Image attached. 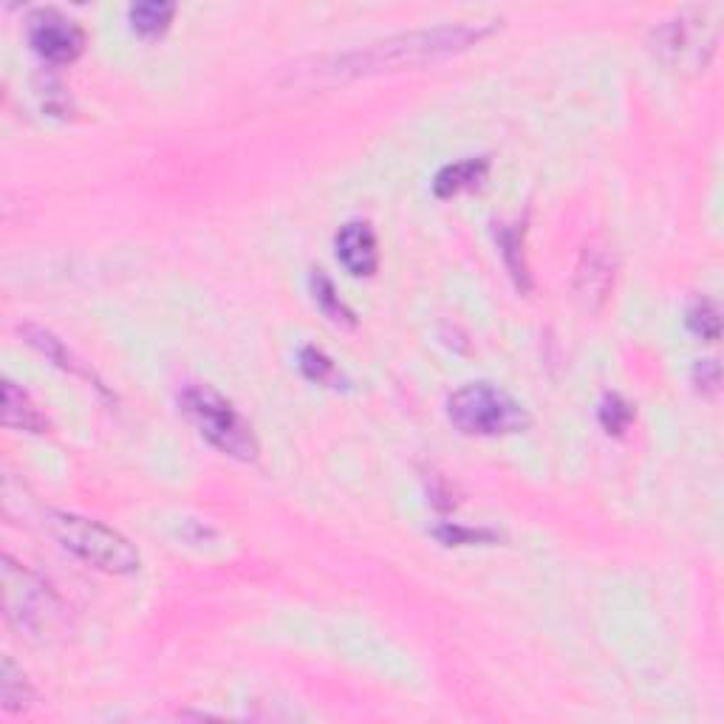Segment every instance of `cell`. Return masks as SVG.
<instances>
[{
    "label": "cell",
    "mask_w": 724,
    "mask_h": 724,
    "mask_svg": "<svg viewBox=\"0 0 724 724\" xmlns=\"http://www.w3.org/2000/svg\"><path fill=\"white\" fill-rule=\"evenodd\" d=\"M496 29L498 21H464L445 23V26H434V29L402 32V35H391L385 40H377V43L323 60L314 68L300 72L298 83H303V86H342L351 79L422 68V65H434L439 60H448L453 54L473 49L490 35H496Z\"/></svg>",
    "instance_id": "obj_1"
},
{
    "label": "cell",
    "mask_w": 724,
    "mask_h": 724,
    "mask_svg": "<svg viewBox=\"0 0 724 724\" xmlns=\"http://www.w3.org/2000/svg\"><path fill=\"white\" fill-rule=\"evenodd\" d=\"M0 586H3V614L17 632L37 642L60 637L68 625V609L63 606L46 581L3 554L0 563Z\"/></svg>",
    "instance_id": "obj_2"
},
{
    "label": "cell",
    "mask_w": 724,
    "mask_h": 724,
    "mask_svg": "<svg viewBox=\"0 0 724 724\" xmlns=\"http://www.w3.org/2000/svg\"><path fill=\"white\" fill-rule=\"evenodd\" d=\"M722 40V15L719 7H688L674 17L653 26V58L676 74H699L716 58Z\"/></svg>",
    "instance_id": "obj_3"
},
{
    "label": "cell",
    "mask_w": 724,
    "mask_h": 724,
    "mask_svg": "<svg viewBox=\"0 0 724 724\" xmlns=\"http://www.w3.org/2000/svg\"><path fill=\"white\" fill-rule=\"evenodd\" d=\"M49 529L79 561L108 575H134L142 566L139 549L125 535L100 521L72 515V512H51Z\"/></svg>",
    "instance_id": "obj_4"
},
{
    "label": "cell",
    "mask_w": 724,
    "mask_h": 724,
    "mask_svg": "<svg viewBox=\"0 0 724 724\" xmlns=\"http://www.w3.org/2000/svg\"><path fill=\"white\" fill-rule=\"evenodd\" d=\"M182 411L190 416L196 430L224 455H233V459H241V462H255L258 453H261L249 422L235 411L233 402H227L210 385H190V388H185Z\"/></svg>",
    "instance_id": "obj_5"
},
{
    "label": "cell",
    "mask_w": 724,
    "mask_h": 724,
    "mask_svg": "<svg viewBox=\"0 0 724 724\" xmlns=\"http://www.w3.org/2000/svg\"><path fill=\"white\" fill-rule=\"evenodd\" d=\"M448 420L467 436H512L529 427V413L519 399L487 383L464 385L450 394Z\"/></svg>",
    "instance_id": "obj_6"
},
{
    "label": "cell",
    "mask_w": 724,
    "mask_h": 724,
    "mask_svg": "<svg viewBox=\"0 0 724 724\" xmlns=\"http://www.w3.org/2000/svg\"><path fill=\"white\" fill-rule=\"evenodd\" d=\"M29 23L32 49L49 63H74L86 49L83 29L54 9H40L37 15H32Z\"/></svg>",
    "instance_id": "obj_7"
},
{
    "label": "cell",
    "mask_w": 724,
    "mask_h": 724,
    "mask_svg": "<svg viewBox=\"0 0 724 724\" xmlns=\"http://www.w3.org/2000/svg\"><path fill=\"white\" fill-rule=\"evenodd\" d=\"M337 247V261L346 266L351 275L369 277L377 272L379 263V249H377V235L365 221H351L337 233L334 238Z\"/></svg>",
    "instance_id": "obj_8"
},
{
    "label": "cell",
    "mask_w": 724,
    "mask_h": 724,
    "mask_svg": "<svg viewBox=\"0 0 724 724\" xmlns=\"http://www.w3.org/2000/svg\"><path fill=\"white\" fill-rule=\"evenodd\" d=\"M3 425L26 430V434H49L46 413L35 405L29 394L17 388L15 383H3Z\"/></svg>",
    "instance_id": "obj_9"
},
{
    "label": "cell",
    "mask_w": 724,
    "mask_h": 724,
    "mask_svg": "<svg viewBox=\"0 0 724 724\" xmlns=\"http://www.w3.org/2000/svg\"><path fill=\"white\" fill-rule=\"evenodd\" d=\"M490 173V159H464V162L448 164L445 171L436 176L434 192L439 199H450V196H459L464 190H473L487 178Z\"/></svg>",
    "instance_id": "obj_10"
},
{
    "label": "cell",
    "mask_w": 724,
    "mask_h": 724,
    "mask_svg": "<svg viewBox=\"0 0 724 724\" xmlns=\"http://www.w3.org/2000/svg\"><path fill=\"white\" fill-rule=\"evenodd\" d=\"M35 699L37 694L26 674L15 665L12 657H3V665H0V704H3V710L21 713V710H29Z\"/></svg>",
    "instance_id": "obj_11"
},
{
    "label": "cell",
    "mask_w": 724,
    "mask_h": 724,
    "mask_svg": "<svg viewBox=\"0 0 724 724\" xmlns=\"http://www.w3.org/2000/svg\"><path fill=\"white\" fill-rule=\"evenodd\" d=\"M21 332H23V337H26V340H29L32 346L37 348V351H43V354L49 357L51 362H58L60 369L72 371V374H79V377L91 379V374L83 369V362H79L77 357H74L72 351H68V348H65L63 342L58 340V337H54V334L46 332V328H37V326H23Z\"/></svg>",
    "instance_id": "obj_12"
},
{
    "label": "cell",
    "mask_w": 724,
    "mask_h": 724,
    "mask_svg": "<svg viewBox=\"0 0 724 724\" xmlns=\"http://www.w3.org/2000/svg\"><path fill=\"white\" fill-rule=\"evenodd\" d=\"M130 26H134L136 35L142 37H157L162 32H167L173 15H176V7L173 3H157V0H148V3H136L130 7Z\"/></svg>",
    "instance_id": "obj_13"
},
{
    "label": "cell",
    "mask_w": 724,
    "mask_h": 724,
    "mask_svg": "<svg viewBox=\"0 0 724 724\" xmlns=\"http://www.w3.org/2000/svg\"><path fill=\"white\" fill-rule=\"evenodd\" d=\"M312 291H314V303L323 309V314H326L332 323H337V326H354V312L348 309L346 303L340 300V295L334 291V284L328 280L326 275H312Z\"/></svg>",
    "instance_id": "obj_14"
},
{
    "label": "cell",
    "mask_w": 724,
    "mask_h": 724,
    "mask_svg": "<svg viewBox=\"0 0 724 724\" xmlns=\"http://www.w3.org/2000/svg\"><path fill=\"white\" fill-rule=\"evenodd\" d=\"M577 280H581L577 289H581L586 298H606V291H609L611 284L609 261H606L603 255H597V252H586L581 272H577Z\"/></svg>",
    "instance_id": "obj_15"
},
{
    "label": "cell",
    "mask_w": 724,
    "mask_h": 724,
    "mask_svg": "<svg viewBox=\"0 0 724 724\" xmlns=\"http://www.w3.org/2000/svg\"><path fill=\"white\" fill-rule=\"evenodd\" d=\"M300 369H303V374L312 383H320V385H332V388H342V374L340 369L334 365L332 360H328L320 348H303L300 351Z\"/></svg>",
    "instance_id": "obj_16"
},
{
    "label": "cell",
    "mask_w": 724,
    "mask_h": 724,
    "mask_svg": "<svg viewBox=\"0 0 724 724\" xmlns=\"http://www.w3.org/2000/svg\"><path fill=\"white\" fill-rule=\"evenodd\" d=\"M498 244H501V255H504L510 275L519 280V286L529 289V272H526L524 247H521L519 229H512V227L501 229V235H498Z\"/></svg>",
    "instance_id": "obj_17"
},
{
    "label": "cell",
    "mask_w": 724,
    "mask_h": 724,
    "mask_svg": "<svg viewBox=\"0 0 724 724\" xmlns=\"http://www.w3.org/2000/svg\"><path fill=\"white\" fill-rule=\"evenodd\" d=\"M688 328L702 340H716L719 332H722V317H719L716 303L713 300H696L688 309Z\"/></svg>",
    "instance_id": "obj_18"
},
{
    "label": "cell",
    "mask_w": 724,
    "mask_h": 724,
    "mask_svg": "<svg viewBox=\"0 0 724 724\" xmlns=\"http://www.w3.org/2000/svg\"><path fill=\"white\" fill-rule=\"evenodd\" d=\"M634 420V408L625 402L620 394H609V397L600 402V422H603V427L609 430V434H625L628 430V425H632Z\"/></svg>",
    "instance_id": "obj_19"
},
{
    "label": "cell",
    "mask_w": 724,
    "mask_h": 724,
    "mask_svg": "<svg viewBox=\"0 0 724 724\" xmlns=\"http://www.w3.org/2000/svg\"><path fill=\"white\" fill-rule=\"evenodd\" d=\"M694 383H696V388H699V391L716 394L719 391V383H722V371H719V362L716 360L696 362Z\"/></svg>",
    "instance_id": "obj_20"
}]
</instances>
